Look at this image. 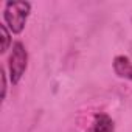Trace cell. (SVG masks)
I'll return each instance as SVG.
<instances>
[{"instance_id":"1","label":"cell","mask_w":132,"mask_h":132,"mask_svg":"<svg viewBox=\"0 0 132 132\" xmlns=\"http://www.w3.org/2000/svg\"><path fill=\"white\" fill-rule=\"evenodd\" d=\"M30 8H31V5L28 2H6L3 17L13 33H16V34L22 33L27 17L30 14Z\"/></svg>"},{"instance_id":"2","label":"cell","mask_w":132,"mask_h":132,"mask_svg":"<svg viewBox=\"0 0 132 132\" xmlns=\"http://www.w3.org/2000/svg\"><path fill=\"white\" fill-rule=\"evenodd\" d=\"M28 64V53L23 47V44L16 42L13 45V53L10 56V78L13 84H17L22 78V75L27 70Z\"/></svg>"},{"instance_id":"3","label":"cell","mask_w":132,"mask_h":132,"mask_svg":"<svg viewBox=\"0 0 132 132\" xmlns=\"http://www.w3.org/2000/svg\"><path fill=\"white\" fill-rule=\"evenodd\" d=\"M113 70L120 78H126L132 81V62L127 56H117L113 59Z\"/></svg>"},{"instance_id":"4","label":"cell","mask_w":132,"mask_h":132,"mask_svg":"<svg viewBox=\"0 0 132 132\" xmlns=\"http://www.w3.org/2000/svg\"><path fill=\"white\" fill-rule=\"evenodd\" d=\"M113 129H115V126L109 115H106V113L95 115V120L92 124V132H113Z\"/></svg>"},{"instance_id":"5","label":"cell","mask_w":132,"mask_h":132,"mask_svg":"<svg viewBox=\"0 0 132 132\" xmlns=\"http://www.w3.org/2000/svg\"><path fill=\"white\" fill-rule=\"evenodd\" d=\"M0 31H2V53H5L8 50V45H10V33L6 30V25H2L0 27Z\"/></svg>"},{"instance_id":"6","label":"cell","mask_w":132,"mask_h":132,"mask_svg":"<svg viewBox=\"0 0 132 132\" xmlns=\"http://www.w3.org/2000/svg\"><path fill=\"white\" fill-rule=\"evenodd\" d=\"M2 98H5V95H6V76H5V72L2 70Z\"/></svg>"}]
</instances>
